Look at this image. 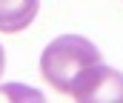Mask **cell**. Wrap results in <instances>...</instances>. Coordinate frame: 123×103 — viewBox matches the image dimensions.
Masks as SVG:
<instances>
[{"label":"cell","instance_id":"6da1fadb","mask_svg":"<svg viewBox=\"0 0 123 103\" xmlns=\"http://www.w3.org/2000/svg\"><path fill=\"white\" fill-rule=\"evenodd\" d=\"M94 63H100V49L92 40H86L80 34H63V37L52 40L43 49L40 74L46 77L49 86H55L57 92L69 95L74 80Z\"/></svg>","mask_w":123,"mask_h":103},{"label":"cell","instance_id":"7a4b0ae2","mask_svg":"<svg viewBox=\"0 0 123 103\" xmlns=\"http://www.w3.org/2000/svg\"><path fill=\"white\" fill-rule=\"evenodd\" d=\"M69 95L74 103H123V74L100 60L74 80Z\"/></svg>","mask_w":123,"mask_h":103},{"label":"cell","instance_id":"3957f363","mask_svg":"<svg viewBox=\"0 0 123 103\" xmlns=\"http://www.w3.org/2000/svg\"><path fill=\"white\" fill-rule=\"evenodd\" d=\"M40 0H0V32H23L37 17Z\"/></svg>","mask_w":123,"mask_h":103},{"label":"cell","instance_id":"277c9868","mask_svg":"<svg viewBox=\"0 0 123 103\" xmlns=\"http://www.w3.org/2000/svg\"><path fill=\"white\" fill-rule=\"evenodd\" d=\"M3 69H6V55H3V46H0V74H3Z\"/></svg>","mask_w":123,"mask_h":103}]
</instances>
